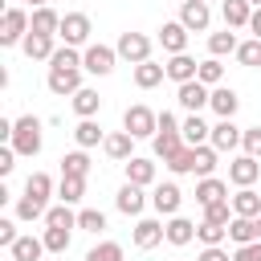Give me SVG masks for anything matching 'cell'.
<instances>
[{"label":"cell","instance_id":"cell-1","mask_svg":"<svg viewBox=\"0 0 261 261\" xmlns=\"http://www.w3.org/2000/svg\"><path fill=\"white\" fill-rule=\"evenodd\" d=\"M12 147H16V155H41V147H45V135H41V118H33V114H20L16 122H12V139H8Z\"/></svg>","mask_w":261,"mask_h":261},{"label":"cell","instance_id":"cell-2","mask_svg":"<svg viewBox=\"0 0 261 261\" xmlns=\"http://www.w3.org/2000/svg\"><path fill=\"white\" fill-rule=\"evenodd\" d=\"M122 130H130L135 139H155V130H159V114H155L151 106L135 102V106L122 110Z\"/></svg>","mask_w":261,"mask_h":261},{"label":"cell","instance_id":"cell-3","mask_svg":"<svg viewBox=\"0 0 261 261\" xmlns=\"http://www.w3.org/2000/svg\"><path fill=\"white\" fill-rule=\"evenodd\" d=\"M24 37H29V12H24L20 4H8L4 16H0V45L12 49V45H20Z\"/></svg>","mask_w":261,"mask_h":261},{"label":"cell","instance_id":"cell-4","mask_svg":"<svg viewBox=\"0 0 261 261\" xmlns=\"http://www.w3.org/2000/svg\"><path fill=\"white\" fill-rule=\"evenodd\" d=\"M45 86H49V94H57V98H73V94L82 90V65H53V61H49Z\"/></svg>","mask_w":261,"mask_h":261},{"label":"cell","instance_id":"cell-5","mask_svg":"<svg viewBox=\"0 0 261 261\" xmlns=\"http://www.w3.org/2000/svg\"><path fill=\"white\" fill-rule=\"evenodd\" d=\"M90 16L86 12H65L61 16V29H57V41L61 45H73V49H86L90 45Z\"/></svg>","mask_w":261,"mask_h":261},{"label":"cell","instance_id":"cell-6","mask_svg":"<svg viewBox=\"0 0 261 261\" xmlns=\"http://www.w3.org/2000/svg\"><path fill=\"white\" fill-rule=\"evenodd\" d=\"M114 61H118V49H110V45L90 41V45L82 49V69H86V73H94V77L114 73Z\"/></svg>","mask_w":261,"mask_h":261},{"label":"cell","instance_id":"cell-7","mask_svg":"<svg viewBox=\"0 0 261 261\" xmlns=\"http://www.w3.org/2000/svg\"><path fill=\"white\" fill-rule=\"evenodd\" d=\"M175 102H179L188 114H200V110L212 102V86H204L200 77H192V82H179V86H175Z\"/></svg>","mask_w":261,"mask_h":261},{"label":"cell","instance_id":"cell-8","mask_svg":"<svg viewBox=\"0 0 261 261\" xmlns=\"http://www.w3.org/2000/svg\"><path fill=\"white\" fill-rule=\"evenodd\" d=\"M167 241V224L163 220H151V216H139L135 220V228H130V245L135 249H155V245H163Z\"/></svg>","mask_w":261,"mask_h":261},{"label":"cell","instance_id":"cell-9","mask_svg":"<svg viewBox=\"0 0 261 261\" xmlns=\"http://www.w3.org/2000/svg\"><path fill=\"white\" fill-rule=\"evenodd\" d=\"M114 49H118V57H122V61H130V65L151 61V37H147V33H130V29H126V33L118 37V45H114Z\"/></svg>","mask_w":261,"mask_h":261},{"label":"cell","instance_id":"cell-10","mask_svg":"<svg viewBox=\"0 0 261 261\" xmlns=\"http://www.w3.org/2000/svg\"><path fill=\"white\" fill-rule=\"evenodd\" d=\"M257 175H261V159H257V155H237V159L228 163V184H232V188H253Z\"/></svg>","mask_w":261,"mask_h":261},{"label":"cell","instance_id":"cell-11","mask_svg":"<svg viewBox=\"0 0 261 261\" xmlns=\"http://www.w3.org/2000/svg\"><path fill=\"white\" fill-rule=\"evenodd\" d=\"M179 20H184L188 33H208V24H212L208 0H184V4H179Z\"/></svg>","mask_w":261,"mask_h":261},{"label":"cell","instance_id":"cell-12","mask_svg":"<svg viewBox=\"0 0 261 261\" xmlns=\"http://www.w3.org/2000/svg\"><path fill=\"white\" fill-rule=\"evenodd\" d=\"M151 204H155V212H159V216H175V212H179V204H184L179 184H155V188H151Z\"/></svg>","mask_w":261,"mask_h":261},{"label":"cell","instance_id":"cell-13","mask_svg":"<svg viewBox=\"0 0 261 261\" xmlns=\"http://www.w3.org/2000/svg\"><path fill=\"white\" fill-rule=\"evenodd\" d=\"M114 208H118L122 216H143V208H147V196H143V188L126 179V184L118 188V196H114Z\"/></svg>","mask_w":261,"mask_h":261},{"label":"cell","instance_id":"cell-14","mask_svg":"<svg viewBox=\"0 0 261 261\" xmlns=\"http://www.w3.org/2000/svg\"><path fill=\"white\" fill-rule=\"evenodd\" d=\"M241 135H245V130H241L232 118H220V122L212 126V139H208V143L224 155V151H237V147H241Z\"/></svg>","mask_w":261,"mask_h":261},{"label":"cell","instance_id":"cell-15","mask_svg":"<svg viewBox=\"0 0 261 261\" xmlns=\"http://www.w3.org/2000/svg\"><path fill=\"white\" fill-rule=\"evenodd\" d=\"M159 45H163V53H188V29H184V20H163Z\"/></svg>","mask_w":261,"mask_h":261},{"label":"cell","instance_id":"cell-16","mask_svg":"<svg viewBox=\"0 0 261 261\" xmlns=\"http://www.w3.org/2000/svg\"><path fill=\"white\" fill-rule=\"evenodd\" d=\"M20 49H24V57H29V61H49V57L57 53V37H45V33H29V37L20 41Z\"/></svg>","mask_w":261,"mask_h":261},{"label":"cell","instance_id":"cell-17","mask_svg":"<svg viewBox=\"0 0 261 261\" xmlns=\"http://www.w3.org/2000/svg\"><path fill=\"white\" fill-rule=\"evenodd\" d=\"M208 110H216V118H232V114L241 110V94H237L232 86H212V102H208Z\"/></svg>","mask_w":261,"mask_h":261},{"label":"cell","instance_id":"cell-18","mask_svg":"<svg viewBox=\"0 0 261 261\" xmlns=\"http://www.w3.org/2000/svg\"><path fill=\"white\" fill-rule=\"evenodd\" d=\"M163 69H167V77L179 86V82H192V77H196L200 61H196V57H188V53H171V57L163 61Z\"/></svg>","mask_w":261,"mask_h":261},{"label":"cell","instance_id":"cell-19","mask_svg":"<svg viewBox=\"0 0 261 261\" xmlns=\"http://www.w3.org/2000/svg\"><path fill=\"white\" fill-rule=\"evenodd\" d=\"M216 200H228V184H224V179H216V175L196 179V204H200V208H208V204H216Z\"/></svg>","mask_w":261,"mask_h":261},{"label":"cell","instance_id":"cell-20","mask_svg":"<svg viewBox=\"0 0 261 261\" xmlns=\"http://www.w3.org/2000/svg\"><path fill=\"white\" fill-rule=\"evenodd\" d=\"M220 16H224V29H249L253 4L249 0H220Z\"/></svg>","mask_w":261,"mask_h":261},{"label":"cell","instance_id":"cell-21","mask_svg":"<svg viewBox=\"0 0 261 261\" xmlns=\"http://www.w3.org/2000/svg\"><path fill=\"white\" fill-rule=\"evenodd\" d=\"M57 29H61V16H57L49 4H37V8H33V16H29V33H45V37H57Z\"/></svg>","mask_w":261,"mask_h":261},{"label":"cell","instance_id":"cell-22","mask_svg":"<svg viewBox=\"0 0 261 261\" xmlns=\"http://www.w3.org/2000/svg\"><path fill=\"white\" fill-rule=\"evenodd\" d=\"M122 167H126V179H130V184H139V188H155V163H151V159L130 155Z\"/></svg>","mask_w":261,"mask_h":261},{"label":"cell","instance_id":"cell-23","mask_svg":"<svg viewBox=\"0 0 261 261\" xmlns=\"http://www.w3.org/2000/svg\"><path fill=\"white\" fill-rule=\"evenodd\" d=\"M196 241V224L188 220V216H167V245H175V249H184V245H192Z\"/></svg>","mask_w":261,"mask_h":261},{"label":"cell","instance_id":"cell-24","mask_svg":"<svg viewBox=\"0 0 261 261\" xmlns=\"http://www.w3.org/2000/svg\"><path fill=\"white\" fill-rule=\"evenodd\" d=\"M130 147H135V135H130V130H114V135H106V143H102V151H106L114 163H126V159H130Z\"/></svg>","mask_w":261,"mask_h":261},{"label":"cell","instance_id":"cell-25","mask_svg":"<svg viewBox=\"0 0 261 261\" xmlns=\"http://www.w3.org/2000/svg\"><path fill=\"white\" fill-rule=\"evenodd\" d=\"M228 241H232V245L261 241V232H257V216H232V220H228Z\"/></svg>","mask_w":261,"mask_h":261},{"label":"cell","instance_id":"cell-26","mask_svg":"<svg viewBox=\"0 0 261 261\" xmlns=\"http://www.w3.org/2000/svg\"><path fill=\"white\" fill-rule=\"evenodd\" d=\"M8 253H12V261H41V253H49V249H45V237L29 232V237H16V245Z\"/></svg>","mask_w":261,"mask_h":261},{"label":"cell","instance_id":"cell-27","mask_svg":"<svg viewBox=\"0 0 261 261\" xmlns=\"http://www.w3.org/2000/svg\"><path fill=\"white\" fill-rule=\"evenodd\" d=\"M69 102H73V114H77V118H94V114L102 110V98H98V90H94V86H82Z\"/></svg>","mask_w":261,"mask_h":261},{"label":"cell","instance_id":"cell-28","mask_svg":"<svg viewBox=\"0 0 261 261\" xmlns=\"http://www.w3.org/2000/svg\"><path fill=\"white\" fill-rule=\"evenodd\" d=\"M179 130H184V143H188V147H200V143L212 139V126H208L200 114H188V118L179 122Z\"/></svg>","mask_w":261,"mask_h":261},{"label":"cell","instance_id":"cell-29","mask_svg":"<svg viewBox=\"0 0 261 261\" xmlns=\"http://www.w3.org/2000/svg\"><path fill=\"white\" fill-rule=\"evenodd\" d=\"M151 143H155V159H163V163H167L179 147H188V143H184V130H155Z\"/></svg>","mask_w":261,"mask_h":261},{"label":"cell","instance_id":"cell-30","mask_svg":"<svg viewBox=\"0 0 261 261\" xmlns=\"http://www.w3.org/2000/svg\"><path fill=\"white\" fill-rule=\"evenodd\" d=\"M163 77H167V69H163L159 61H139V65H135V86H139V90H155Z\"/></svg>","mask_w":261,"mask_h":261},{"label":"cell","instance_id":"cell-31","mask_svg":"<svg viewBox=\"0 0 261 261\" xmlns=\"http://www.w3.org/2000/svg\"><path fill=\"white\" fill-rule=\"evenodd\" d=\"M73 143L90 151V147H98V143H106V130H102V126H98L94 118H82V122L73 126Z\"/></svg>","mask_w":261,"mask_h":261},{"label":"cell","instance_id":"cell-32","mask_svg":"<svg viewBox=\"0 0 261 261\" xmlns=\"http://www.w3.org/2000/svg\"><path fill=\"white\" fill-rule=\"evenodd\" d=\"M228 200H232L237 216H261V196L253 188H237V196H228Z\"/></svg>","mask_w":261,"mask_h":261},{"label":"cell","instance_id":"cell-33","mask_svg":"<svg viewBox=\"0 0 261 261\" xmlns=\"http://www.w3.org/2000/svg\"><path fill=\"white\" fill-rule=\"evenodd\" d=\"M82 196H86V175H61L57 200H61V204H77Z\"/></svg>","mask_w":261,"mask_h":261},{"label":"cell","instance_id":"cell-34","mask_svg":"<svg viewBox=\"0 0 261 261\" xmlns=\"http://www.w3.org/2000/svg\"><path fill=\"white\" fill-rule=\"evenodd\" d=\"M237 29H224V33H208V53L212 57H224V53H237Z\"/></svg>","mask_w":261,"mask_h":261},{"label":"cell","instance_id":"cell-35","mask_svg":"<svg viewBox=\"0 0 261 261\" xmlns=\"http://www.w3.org/2000/svg\"><path fill=\"white\" fill-rule=\"evenodd\" d=\"M24 196H33V200L49 204V196H53V179H49L45 171H33V175L24 179Z\"/></svg>","mask_w":261,"mask_h":261},{"label":"cell","instance_id":"cell-36","mask_svg":"<svg viewBox=\"0 0 261 261\" xmlns=\"http://www.w3.org/2000/svg\"><path fill=\"white\" fill-rule=\"evenodd\" d=\"M216 155H220V151H216L212 143H200V147H196V167H192V175H200V179L212 175V171H216Z\"/></svg>","mask_w":261,"mask_h":261},{"label":"cell","instance_id":"cell-37","mask_svg":"<svg viewBox=\"0 0 261 261\" xmlns=\"http://www.w3.org/2000/svg\"><path fill=\"white\" fill-rule=\"evenodd\" d=\"M61 175H90V155H86V147L61 155Z\"/></svg>","mask_w":261,"mask_h":261},{"label":"cell","instance_id":"cell-38","mask_svg":"<svg viewBox=\"0 0 261 261\" xmlns=\"http://www.w3.org/2000/svg\"><path fill=\"white\" fill-rule=\"evenodd\" d=\"M45 224H49V228H77V212H73L69 204H53V208L45 212Z\"/></svg>","mask_w":261,"mask_h":261},{"label":"cell","instance_id":"cell-39","mask_svg":"<svg viewBox=\"0 0 261 261\" xmlns=\"http://www.w3.org/2000/svg\"><path fill=\"white\" fill-rule=\"evenodd\" d=\"M45 212H49V204H41V200H33V196H20L16 200V220H45Z\"/></svg>","mask_w":261,"mask_h":261},{"label":"cell","instance_id":"cell-40","mask_svg":"<svg viewBox=\"0 0 261 261\" xmlns=\"http://www.w3.org/2000/svg\"><path fill=\"white\" fill-rule=\"evenodd\" d=\"M224 237H228V224H212V220L196 224V241L200 245H224Z\"/></svg>","mask_w":261,"mask_h":261},{"label":"cell","instance_id":"cell-41","mask_svg":"<svg viewBox=\"0 0 261 261\" xmlns=\"http://www.w3.org/2000/svg\"><path fill=\"white\" fill-rule=\"evenodd\" d=\"M232 57H237L241 65H249V69H257V65H261V37H249V41H241Z\"/></svg>","mask_w":261,"mask_h":261},{"label":"cell","instance_id":"cell-42","mask_svg":"<svg viewBox=\"0 0 261 261\" xmlns=\"http://www.w3.org/2000/svg\"><path fill=\"white\" fill-rule=\"evenodd\" d=\"M192 167H196V147H179L167 159V171H175V175H192Z\"/></svg>","mask_w":261,"mask_h":261},{"label":"cell","instance_id":"cell-43","mask_svg":"<svg viewBox=\"0 0 261 261\" xmlns=\"http://www.w3.org/2000/svg\"><path fill=\"white\" fill-rule=\"evenodd\" d=\"M196 77H200L204 86H220V82H224V65H220V57H208V61H200Z\"/></svg>","mask_w":261,"mask_h":261},{"label":"cell","instance_id":"cell-44","mask_svg":"<svg viewBox=\"0 0 261 261\" xmlns=\"http://www.w3.org/2000/svg\"><path fill=\"white\" fill-rule=\"evenodd\" d=\"M41 237H45V249H49V253H65V249H69L73 228H49V224H45V232H41Z\"/></svg>","mask_w":261,"mask_h":261},{"label":"cell","instance_id":"cell-45","mask_svg":"<svg viewBox=\"0 0 261 261\" xmlns=\"http://www.w3.org/2000/svg\"><path fill=\"white\" fill-rule=\"evenodd\" d=\"M86 261H122V245H118V241H98V245L86 253Z\"/></svg>","mask_w":261,"mask_h":261},{"label":"cell","instance_id":"cell-46","mask_svg":"<svg viewBox=\"0 0 261 261\" xmlns=\"http://www.w3.org/2000/svg\"><path fill=\"white\" fill-rule=\"evenodd\" d=\"M77 228H82V232H102V228H106V212L82 208V212H77Z\"/></svg>","mask_w":261,"mask_h":261},{"label":"cell","instance_id":"cell-47","mask_svg":"<svg viewBox=\"0 0 261 261\" xmlns=\"http://www.w3.org/2000/svg\"><path fill=\"white\" fill-rule=\"evenodd\" d=\"M237 212H232V200H216V204H208L204 208V220H212V224H228Z\"/></svg>","mask_w":261,"mask_h":261},{"label":"cell","instance_id":"cell-48","mask_svg":"<svg viewBox=\"0 0 261 261\" xmlns=\"http://www.w3.org/2000/svg\"><path fill=\"white\" fill-rule=\"evenodd\" d=\"M241 147H245V155H257V159H261V126H245Z\"/></svg>","mask_w":261,"mask_h":261},{"label":"cell","instance_id":"cell-49","mask_svg":"<svg viewBox=\"0 0 261 261\" xmlns=\"http://www.w3.org/2000/svg\"><path fill=\"white\" fill-rule=\"evenodd\" d=\"M232 261H261V241L237 245V249H232Z\"/></svg>","mask_w":261,"mask_h":261},{"label":"cell","instance_id":"cell-50","mask_svg":"<svg viewBox=\"0 0 261 261\" xmlns=\"http://www.w3.org/2000/svg\"><path fill=\"white\" fill-rule=\"evenodd\" d=\"M16 237H20V232H16V220H8V216H4V220H0V245H4V249H12V245H16Z\"/></svg>","mask_w":261,"mask_h":261},{"label":"cell","instance_id":"cell-51","mask_svg":"<svg viewBox=\"0 0 261 261\" xmlns=\"http://www.w3.org/2000/svg\"><path fill=\"white\" fill-rule=\"evenodd\" d=\"M196 261H232V257H228V249H220V245H204Z\"/></svg>","mask_w":261,"mask_h":261},{"label":"cell","instance_id":"cell-52","mask_svg":"<svg viewBox=\"0 0 261 261\" xmlns=\"http://www.w3.org/2000/svg\"><path fill=\"white\" fill-rule=\"evenodd\" d=\"M12 167H16V147L8 143V147H0V175H8Z\"/></svg>","mask_w":261,"mask_h":261},{"label":"cell","instance_id":"cell-53","mask_svg":"<svg viewBox=\"0 0 261 261\" xmlns=\"http://www.w3.org/2000/svg\"><path fill=\"white\" fill-rule=\"evenodd\" d=\"M249 33L261 37V8H253V16H249Z\"/></svg>","mask_w":261,"mask_h":261},{"label":"cell","instance_id":"cell-54","mask_svg":"<svg viewBox=\"0 0 261 261\" xmlns=\"http://www.w3.org/2000/svg\"><path fill=\"white\" fill-rule=\"evenodd\" d=\"M29 4H49V0H29Z\"/></svg>","mask_w":261,"mask_h":261},{"label":"cell","instance_id":"cell-55","mask_svg":"<svg viewBox=\"0 0 261 261\" xmlns=\"http://www.w3.org/2000/svg\"><path fill=\"white\" fill-rule=\"evenodd\" d=\"M249 4H253V8H261V0H249Z\"/></svg>","mask_w":261,"mask_h":261},{"label":"cell","instance_id":"cell-56","mask_svg":"<svg viewBox=\"0 0 261 261\" xmlns=\"http://www.w3.org/2000/svg\"><path fill=\"white\" fill-rule=\"evenodd\" d=\"M257 232H261V216H257Z\"/></svg>","mask_w":261,"mask_h":261},{"label":"cell","instance_id":"cell-57","mask_svg":"<svg viewBox=\"0 0 261 261\" xmlns=\"http://www.w3.org/2000/svg\"><path fill=\"white\" fill-rule=\"evenodd\" d=\"M12 4H20V0H12Z\"/></svg>","mask_w":261,"mask_h":261},{"label":"cell","instance_id":"cell-58","mask_svg":"<svg viewBox=\"0 0 261 261\" xmlns=\"http://www.w3.org/2000/svg\"><path fill=\"white\" fill-rule=\"evenodd\" d=\"M208 4H212V0H208Z\"/></svg>","mask_w":261,"mask_h":261}]
</instances>
